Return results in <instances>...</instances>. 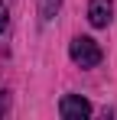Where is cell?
<instances>
[{"instance_id": "5", "label": "cell", "mask_w": 117, "mask_h": 120, "mask_svg": "<svg viewBox=\"0 0 117 120\" xmlns=\"http://www.w3.org/2000/svg\"><path fill=\"white\" fill-rule=\"evenodd\" d=\"M3 29H7V7L0 3V33H3Z\"/></svg>"}, {"instance_id": "1", "label": "cell", "mask_w": 117, "mask_h": 120, "mask_svg": "<svg viewBox=\"0 0 117 120\" xmlns=\"http://www.w3.org/2000/svg\"><path fill=\"white\" fill-rule=\"evenodd\" d=\"M68 55H72V62H75V65H81V68H94L98 62L104 59L101 45H98L91 36H75V39H72V45H68Z\"/></svg>"}, {"instance_id": "2", "label": "cell", "mask_w": 117, "mask_h": 120, "mask_svg": "<svg viewBox=\"0 0 117 120\" xmlns=\"http://www.w3.org/2000/svg\"><path fill=\"white\" fill-rule=\"evenodd\" d=\"M58 114L65 120H81V117L91 114V104L81 98V94H65V98L58 101Z\"/></svg>"}, {"instance_id": "3", "label": "cell", "mask_w": 117, "mask_h": 120, "mask_svg": "<svg viewBox=\"0 0 117 120\" xmlns=\"http://www.w3.org/2000/svg\"><path fill=\"white\" fill-rule=\"evenodd\" d=\"M111 20H114V3H111V0H91V3H88V23H91L94 29L111 26Z\"/></svg>"}, {"instance_id": "4", "label": "cell", "mask_w": 117, "mask_h": 120, "mask_svg": "<svg viewBox=\"0 0 117 120\" xmlns=\"http://www.w3.org/2000/svg\"><path fill=\"white\" fill-rule=\"evenodd\" d=\"M58 7H62V0H39V20L49 23V20L58 13Z\"/></svg>"}]
</instances>
